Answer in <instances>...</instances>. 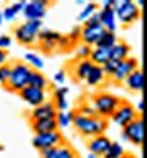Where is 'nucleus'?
<instances>
[{"label":"nucleus","mask_w":147,"mask_h":158,"mask_svg":"<svg viewBox=\"0 0 147 158\" xmlns=\"http://www.w3.org/2000/svg\"><path fill=\"white\" fill-rule=\"evenodd\" d=\"M24 63H27L29 67L35 71H41L44 68V60L40 57L36 52H25L24 54Z\"/></svg>","instance_id":"nucleus-22"},{"label":"nucleus","mask_w":147,"mask_h":158,"mask_svg":"<svg viewBox=\"0 0 147 158\" xmlns=\"http://www.w3.org/2000/svg\"><path fill=\"white\" fill-rule=\"evenodd\" d=\"M76 114H81V115H97L95 109H93V106H92V103H87V101H82L81 104H79Z\"/></svg>","instance_id":"nucleus-32"},{"label":"nucleus","mask_w":147,"mask_h":158,"mask_svg":"<svg viewBox=\"0 0 147 158\" xmlns=\"http://www.w3.org/2000/svg\"><path fill=\"white\" fill-rule=\"evenodd\" d=\"M74 3H76L78 6H84V5H86L87 2H84V0H76V2H74Z\"/></svg>","instance_id":"nucleus-45"},{"label":"nucleus","mask_w":147,"mask_h":158,"mask_svg":"<svg viewBox=\"0 0 147 158\" xmlns=\"http://www.w3.org/2000/svg\"><path fill=\"white\" fill-rule=\"evenodd\" d=\"M89 60L93 63V65H98V67H103V65L111 60V49H106V48H97L93 46L92 48V52H90V57Z\"/></svg>","instance_id":"nucleus-19"},{"label":"nucleus","mask_w":147,"mask_h":158,"mask_svg":"<svg viewBox=\"0 0 147 158\" xmlns=\"http://www.w3.org/2000/svg\"><path fill=\"white\" fill-rule=\"evenodd\" d=\"M104 29L101 24H95V25H82L81 27V43L82 44H87L90 48H93L98 41L100 38L104 35Z\"/></svg>","instance_id":"nucleus-10"},{"label":"nucleus","mask_w":147,"mask_h":158,"mask_svg":"<svg viewBox=\"0 0 147 158\" xmlns=\"http://www.w3.org/2000/svg\"><path fill=\"white\" fill-rule=\"evenodd\" d=\"M3 24V16H2V10H0V25Z\"/></svg>","instance_id":"nucleus-47"},{"label":"nucleus","mask_w":147,"mask_h":158,"mask_svg":"<svg viewBox=\"0 0 147 158\" xmlns=\"http://www.w3.org/2000/svg\"><path fill=\"white\" fill-rule=\"evenodd\" d=\"M68 92H70V89L66 87V85L56 87V89H54V94H52V97H54V101H56V100H63V98H66Z\"/></svg>","instance_id":"nucleus-33"},{"label":"nucleus","mask_w":147,"mask_h":158,"mask_svg":"<svg viewBox=\"0 0 147 158\" xmlns=\"http://www.w3.org/2000/svg\"><path fill=\"white\" fill-rule=\"evenodd\" d=\"M66 36H68V40H70L73 44L76 41H81V25H76L74 29H71V32L66 35Z\"/></svg>","instance_id":"nucleus-37"},{"label":"nucleus","mask_w":147,"mask_h":158,"mask_svg":"<svg viewBox=\"0 0 147 158\" xmlns=\"http://www.w3.org/2000/svg\"><path fill=\"white\" fill-rule=\"evenodd\" d=\"M98 11V5L95 3V2H87L84 6H82V10H81V13H79V16H78V21H81V22H86L92 15H95V13Z\"/></svg>","instance_id":"nucleus-27"},{"label":"nucleus","mask_w":147,"mask_h":158,"mask_svg":"<svg viewBox=\"0 0 147 158\" xmlns=\"http://www.w3.org/2000/svg\"><path fill=\"white\" fill-rule=\"evenodd\" d=\"M120 103H122V100L109 92H98L92 98V106L95 109V114L101 118H106V120H108V117L111 118Z\"/></svg>","instance_id":"nucleus-3"},{"label":"nucleus","mask_w":147,"mask_h":158,"mask_svg":"<svg viewBox=\"0 0 147 158\" xmlns=\"http://www.w3.org/2000/svg\"><path fill=\"white\" fill-rule=\"evenodd\" d=\"M13 44V38L10 35H0V49L6 51Z\"/></svg>","instance_id":"nucleus-39"},{"label":"nucleus","mask_w":147,"mask_h":158,"mask_svg":"<svg viewBox=\"0 0 147 158\" xmlns=\"http://www.w3.org/2000/svg\"><path fill=\"white\" fill-rule=\"evenodd\" d=\"M84 81H86V84L89 87H98V85H101L106 81V76L103 73V68L98 67V65H93V67L90 68V71L87 73Z\"/></svg>","instance_id":"nucleus-18"},{"label":"nucleus","mask_w":147,"mask_h":158,"mask_svg":"<svg viewBox=\"0 0 147 158\" xmlns=\"http://www.w3.org/2000/svg\"><path fill=\"white\" fill-rule=\"evenodd\" d=\"M111 142L112 141L106 135H100V136H95V138H90L89 142H87L89 153H93V155H97L100 158V156H103L106 153V150L109 149Z\"/></svg>","instance_id":"nucleus-15"},{"label":"nucleus","mask_w":147,"mask_h":158,"mask_svg":"<svg viewBox=\"0 0 147 158\" xmlns=\"http://www.w3.org/2000/svg\"><path fill=\"white\" fill-rule=\"evenodd\" d=\"M119 41V38L116 33H111V32H104V35L100 38V41L95 44L97 48H106V49H111L116 43Z\"/></svg>","instance_id":"nucleus-28"},{"label":"nucleus","mask_w":147,"mask_h":158,"mask_svg":"<svg viewBox=\"0 0 147 158\" xmlns=\"http://www.w3.org/2000/svg\"><path fill=\"white\" fill-rule=\"evenodd\" d=\"M52 81L57 84V87L65 85V81H66V71H65V70H59V71L54 74V77H52Z\"/></svg>","instance_id":"nucleus-38"},{"label":"nucleus","mask_w":147,"mask_h":158,"mask_svg":"<svg viewBox=\"0 0 147 158\" xmlns=\"http://www.w3.org/2000/svg\"><path fill=\"white\" fill-rule=\"evenodd\" d=\"M114 3L116 0H104V2H101V10H108V8L114 10Z\"/></svg>","instance_id":"nucleus-41"},{"label":"nucleus","mask_w":147,"mask_h":158,"mask_svg":"<svg viewBox=\"0 0 147 158\" xmlns=\"http://www.w3.org/2000/svg\"><path fill=\"white\" fill-rule=\"evenodd\" d=\"M43 29V22L41 21H24L15 29L13 35H15L16 41L25 46H32L38 41V33Z\"/></svg>","instance_id":"nucleus-4"},{"label":"nucleus","mask_w":147,"mask_h":158,"mask_svg":"<svg viewBox=\"0 0 147 158\" xmlns=\"http://www.w3.org/2000/svg\"><path fill=\"white\" fill-rule=\"evenodd\" d=\"M95 24H100V15H98V11L95 13V15H92V16L84 22V25H95Z\"/></svg>","instance_id":"nucleus-40"},{"label":"nucleus","mask_w":147,"mask_h":158,"mask_svg":"<svg viewBox=\"0 0 147 158\" xmlns=\"http://www.w3.org/2000/svg\"><path fill=\"white\" fill-rule=\"evenodd\" d=\"M32 130L35 135L40 133H49V131L59 130L56 118H43V120H32Z\"/></svg>","instance_id":"nucleus-20"},{"label":"nucleus","mask_w":147,"mask_h":158,"mask_svg":"<svg viewBox=\"0 0 147 158\" xmlns=\"http://www.w3.org/2000/svg\"><path fill=\"white\" fill-rule=\"evenodd\" d=\"M60 38V33L56 32V30H51V29H41L38 33V41H54L57 43Z\"/></svg>","instance_id":"nucleus-29"},{"label":"nucleus","mask_w":147,"mask_h":158,"mask_svg":"<svg viewBox=\"0 0 147 158\" xmlns=\"http://www.w3.org/2000/svg\"><path fill=\"white\" fill-rule=\"evenodd\" d=\"M125 155V147L120 142H111L109 149L106 150V153L101 158H120Z\"/></svg>","instance_id":"nucleus-26"},{"label":"nucleus","mask_w":147,"mask_h":158,"mask_svg":"<svg viewBox=\"0 0 147 158\" xmlns=\"http://www.w3.org/2000/svg\"><path fill=\"white\" fill-rule=\"evenodd\" d=\"M138 68H139V65H138V60L135 57H128V59H125L122 62H119L117 68H116V71L112 74L114 82H124L125 79Z\"/></svg>","instance_id":"nucleus-13"},{"label":"nucleus","mask_w":147,"mask_h":158,"mask_svg":"<svg viewBox=\"0 0 147 158\" xmlns=\"http://www.w3.org/2000/svg\"><path fill=\"white\" fill-rule=\"evenodd\" d=\"M65 142L63 141V136L59 130L56 131H49V133H40V135H35L33 139H32V144L33 147L38 150V152H43V150H48V149H52L59 146V144Z\"/></svg>","instance_id":"nucleus-8"},{"label":"nucleus","mask_w":147,"mask_h":158,"mask_svg":"<svg viewBox=\"0 0 147 158\" xmlns=\"http://www.w3.org/2000/svg\"><path fill=\"white\" fill-rule=\"evenodd\" d=\"M71 125H74L78 133L87 139L104 135V131L108 130V120L106 118H101L98 115H81L76 112L73 115Z\"/></svg>","instance_id":"nucleus-1"},{"label":"nucleus","mask_w":147,"mask_h":158,"mask_svg":"<svg viewBox=\"0 0 147 158\" xmlns=\"http://www.w3.org/2000/svg\"><path fill=\"white\" fill-rule=\"evenodd\" d=\"M13 5H15V8L18 10V13H21V11L24 10V6H25V0H21V2H15Z\"/></svg>","instance_id":"nucleus-44"},{"label":"nucleus","mask_w":147,"mask_h":158,"mask_svg":"<svg viewBox=\"0 0 147 158\" xmlns=\"http://www.w3.org/2000/svg\"><path fill=\"white\" fill-rule=\"evenodd\" d=\"M74 44L68 40V36H63V35H60V38H59V41H57V49H60V51H68V49H71Z\"/></svg>","instance_id":"nucleus-34"},{"label":"nucleus","mask_w":147,"mask_h":158,"mask_svg":"<svg viewBox=\"0 0 147 158\" xmlns=\"http://www.w3.org/2000/svg\"><path fill=\"white\" fill-rule=\"evenodd\" d=\"M114 13L117 21L124 25H130L141 18V10L136 6L133 0H116Z\"/></svg>","instance_id":"nucleus-5"},{"label":"nucleus","mask_w":147,"mask_h":158,"mask_svg":"<svg viewBox=\"0 0 147 158\" xmlns=\"http://www.w3.org/2000/svg\"><path fill=\"white\" fill-rule=\"evenodd\" d=\"M19 97L29 104V106L35 108L38 104H41L44 101H48V92L46 90H41V89H35V87H24L21 92H19Z\"/></svg>","instance_id":"nucleus-11"},{"label":"nucleus","mask_w":147,"mask_h":158,"mask_svg":"<svg viewBox=\"0 0 147 158\" xmlns=\"http://www.w3.org/2000/svg\"><path fill=\"white\" fill-rule=\"evenodd\" d=\"M0 150H2V147H0Z\"/></svg>","instance_id":"nucleus-49"},{"label":"nucleus","mask_w":147,"mask_h":158,"mask_svg":"<svg viewBox=\"0 0 147 158\" xmlns=\"http://www.w3.org/2000/svg\"><path fill=\"white\" fill-rule=\"evenodd\" d=\"M128 57H130V46L125 41H117L111 48V60L122 62V60H125Z\"/></svg>","instance_id":"nucleus-21"},{"label":"nucleus","mask_w":147,"mask_h":158,"mask_svg":"<svg viewBox=\"0 0 147 158\" xmlns=\"http://www.w3.org/2000/svg\"><path fill=\"white\" fill-rule=\"evenodd\" d=\"M18 10L15 8V5H6L3 10H2V16H3V21H8V22H13L16 18H18Z\"/></svg>","instance_id":"nucleus-30"},{"label":"nucleus","mask_w":147,"mask_h":158,"mask_svg":"<svg viewBox=\"0 0 147 158\" xmlns=\"http://www.w3.org/2000/svg\"><path fill=\"white\" fill-rule=\"evenodd\" d=\"M122 139L131 142L133 146L141 147L144 142V120L142 117H138L127 127L122 128Z\"/></svg>","instance_id":"nucleus-7"},{"label":"nucleus","mask_w":147,"mask_h":158,"mask_svg":"<svg viewBox=\"0 0 147 158\" xmlns=\"http://www.w3.org/2000/svg\"><path fill=\"white\" fill-rule=\"evenodd\" d=\"M48 0H32V2H25V6L21 13L25 21H41L48 11Z\"/></svg>","instance_id":"nucleus-9"},{"label":"nucleus","mask_w":147,"mask_h":158,"mask_svg":"<svg viewBox=\"0 0 147 158\" xmlns=\"http://www.w3.org/2000/svg\"><path fill=\"white\" fill-rule=\"evenodd\" d=\"M41 158H79L78 152L70 146L68 142H62L59 146L40 152Z\"/></svg>","instance_id":"nucleus-12"},{"label":"nucleus","mask_w":147,"mask_h":158,"mask_svg":"<svg viewBox=\"0 0 147 158\" xmlns=\"http://www.w3.org/2000/svg\"><path fill=\"white\" fill-rule=\"evenodd\" d=\"M38 44H40V49H41L43 52L57 51V43H54V41H38Z\"/></svg>","instance_id":"nucleus-36"},{"label":"nucleus","mask_w":147,"mask_h":158,"mask_svg":"<svg viewBox=\"0 0 147 158\" xmlns=\"http://www.w3.org/2000/svg\"><path fill=\"white\" fill-rule=\"evenodd\" d=\"M87 158H98V156H97V155H93V153H89Z\"/></svg>","instance_id":"nucleus-48"},{"label":"nucleus","mask_w":147,"mask_h":158,"mask_svg":"<svg viewBox=\"0 0 147 158\" xmlns=\"http://www.w3.org/2000/svg\"><path fill=\"white\" fill-rule=\"evenodd\" d=\"M30 73L32 68L27 63H24L22 60L15 62L10 65V76H8V82H6V89L10 92H19L29 85V79H30Z\"/></svg>","instance_id":"nucleus-2"},{"label":"nucleus","mask_w":147,"mask_h":158,"mask_svg":"<svg viewBox=\"0 0 147 158\" xmlns=\"http://www.w3.org/2000/svg\"><path fill=\"white\" fill-rule=\"evenodd\" d=\"M90 52H92V48L81 43V44L76 48V54H74V56H76L78 60H87V59L90 57Z\"/></svg>","instance_id":"nucleus-31"},{"label":"nucleus","mask_w":147,"mask_h":158,"mask_svg":"<svg viewBox=\"0 0 147 158\" xmlns=\"http://www.w3.org/2000/svg\"><path fill=\"white\" fill-rule=\"evenodd\" d=\"M6 60H8V54H6V51H2V49H0V67H2V65H5V63H6Z\"/></svg>","instance_id":"nucleus-42"},{"label":"nucleus","mask_w":147,"mask_h":158,"mask_svg":"<svg viewBox=\"0 0 147 158\" xmlns=\"http://www.w3.org/2000/svg\"><path fill=\"white\" fill-rule=\"evenodd\" d=\"M120 158H138V156H135V155H131V153H125L124 156H120Z\"/></svg>","instance_id":"nucleus-46"},{"label":"nucleus","mask_w":147,"mask_h":158,"mask_svg":"<svg viewBox=\"0 0 147 158\" xmlns=\"http://www.w3.org/2000/svg\"><path fill=\"white\" fill-rule=\"evenodd\" d=\"M125 87L131 92H135V94H141L142 89H144V73L141 68L135 70L125 81H124Z\"/></svg>","instance_id":"nucleus-16"},{"label":"nucleus","mask_w":147,"mask_h":158,"mask_svg":"<svg viewBox=\"0 0 147 158\" xmlns=\"http://www.w3.org/2000/svg\"><path fill=\"white\" fill-rule=\"evenodd\" d=\"M29 85H30V87H35V89L46 90L48 85H49V81L46 79V76H44L41 71H35V70H32V73H30V79H29Z\"/></svg>","instance_id":"nucleus-24"},{"label":"nucleus","mask_w":147,"mask_h":158,"mask_svg":"<svg viewBox=\"0 0 147 158\" xmlns=\"http://www.w3.org/2000/svg\"><path fill=\"white\" fill-rule=\"evenodd\" d=\"M98 15H100V24L103 25V29H104L106 32L116 33V30H117V18H116L114 10H112V8L100 10Z\"/></svg>","instance_id":"nucleus-17"},{"label":"nucleus","mask_w":147,"mask_h":158,"mask_svg":"<svg viewBox=\"0 0 147 158\" xmlns=\"http://www.w3.org/2000/svg\"><path fill=\"white\" fill-rule=\"evenodd\" d=\"M138 117H139V115H138L135 106H133L131 103L122 100V103L119 104V108L116 109V112L111 115V120H112L117 127L124 128V127H127L128 123H131L133 120H136Z\"/></svg>","instance_id":"nucleus-6"},{"label":"nucleus","mask_w":147,"mask_h":158,"mask_svg":"<svg viewBox=\"0 0 147 158\" xmlns=\"http://www.w3.org/2000/svg\"><path fill=\"white\" fill-rule=\"evenodd\" d=\"M93 67V63L87 59V60H78L74 63V68H73V73H74V77H78L79 81H84L87 73L90 71V68Z\"/></svg>","instance_id":"nucleus-23"},{"label":"nucleus","mask_w":147,"mask_h":158,"mask_svg":"<svg viewBox=\"0 0 147 158\" xmlns=\"http://www.w3.org/2000/svg\"><path fill=\"white\" fill-rule=\"evenodd\" d=\"M57 109L52 101H44L38 106L32 108L30 112V120H43V118H56Z\"/></svg>","instance_id":"nucleus-14"},{"label":"nucleus","mask_w":147,"mask_h":158,"mask_svg":"<svg viewBox=\"0 0 147 158\" xmlns=\"http://www.w3.org/2000/svg\"><path fill=\"white\" fill-rule=\"evenodd\" d=\"M73 115H74L73 111L57 112V115H56L57 127H59V128H68V127H71V123H73Z\"/></svg>","instance_id":"nucleus-25"},{"label":"nucleus","mask_w":147,"mask_h":158,"mask_svg":"<svg viewBox=\"0 0 147 158\" xmlns=\"http://www.w3.org/2000/svg\"><path fill=\"white\" fill-rule=\"evenodd\" d=\"M135 109H136L138 114H142V111H144V100L142 98H139V101H138V104L135 106Z\"/></svg>","instance_id":"nucleus-43"},{"label":"nucleus","mask_w":147,"mask_h":158,"mask_svg":"<svg viewBox=\"0 0 147 158\" xmlns=\"http://www.w3.org/2000/svg\"><path fill=\"white\" fill-rule=\"evenodd\" d=\"M8 76H10V65L5 63V65H2V67H0V85H3V87L6 85Z\"/></svg>","instance_id":"nucleus-35"}]
</instances>
